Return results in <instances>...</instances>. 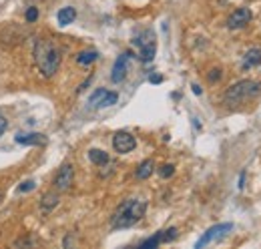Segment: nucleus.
Listing matches in <instances>:
<instances>
[{"label":"nucleus","instance_id":"1a4fd4ad","mask_svg":"<svg viewBox=\"0 0 261 249\" xmlns=\"http://www.w3.org/2000/svg\"><path fill=\"white\" fill-rule=\"evenodd\" d=\"M128 60H130V52H122L116 60H114V66H112V72H110V80L112 82H122L124 76H126V68H128Z\"/></svg>","mask_w":261,"mask_h":249},{"label":"nucleus","instance_id":"393cba45","mask_svg":"<svg viewBox=\"0 0 261 249\" xmlns=\"http://www.w3.org/2000/svg\"><path fill=\"white\" fill-rule=\"evenodd\" d=\"M6 127H8V120H6V116L0 112V137H2V133L6 131Z\"/></svg>","mask_w":261,"mask_h":249},{"label":"nucleus","instance_id":"20e7f679","mask_svg":"<svg viewBox=\"0 0 261 249\" xmlns=\"http://www.w3.org/2000/svg\"><path fill=\"white\" fill-rule=\"evenodd\" d=\"M137 46H139V58L143 62H151L153 56H155V50H157V44H155V34L151 30H145L141 36H137L133 40Z\"/></svg>","mask_w":261,"mask_h":249},{"label":"nucleus","instance_id":"aec40b11","mask_svg":"<svg viewBox=\"0 0 261 249\" xmlns=\"http://www.w3.org/2000/svg\"><path fill=\"white\" fill-rule=\"evenodd\" d=\"M177 227H169L167 231H163V243H169V241H173V239H177Z\"/></svg>","mask_w":261,"mask_h":249},{"label":"nucleus","instance_id":"f8f14e48","mask_svg":"<svg viewBox=\"0 0 261 249\" xmlns=\"http://www.w3.org/2000/svg\"><path fill=\"white\" fill-rule=\"evenodd\" d=\"M44 135H38V133H30V135H16V143L18 145H40L44 143Z\"/></svg>","mask_w":261,"mask_h":249},{"label":"nucleus","instance_id":"423d86ee","mask_svg":"<svg viewBox=\"0 0 261 249\" xmlns=\"http://www.w3.org/2000/svg\"><path fill=\"white\" fill-rule=\"evenodd\" d=\"M112 147H114L116 153L126 155V153H130V151L137 147V141H135V137H133L130 133L118 131V133H114V137H112Z\"/></svg>","mask_w":261,"mask_h":249},{"label":"nucleus","instance_id":"f03ea898","mask_svg":"<svg viewBox=\"0 0 261 249\" xmlns=\"http://www.w3.org/2000/svg\"><path fill=\"white\" fill-rule=\"evenodd\" d=\"M34 62L40 70L42 76L50 78L56 70H58V64H60V50L46 38H40L36 40L34 44Z\"/></svg>","mask_w":261,"mask_h":249},{"label":"nucleus","instance_id":"b1692460","mask_svg":"<svg viewBox=\"0 0 261 249\" xmlns=\"http://www.w3.org/2000/svg\"><path fill=\"white\" fill-rule=\"evenodd\" d=\"M219 78H221V70H219V68H213V70L209 72V80L215 82V80H219Z\"/></svg>","mask_w":261,"mask_h":249},{"label":"nucleus","instance_id":"4be33fe9","mask_svg":"<svg viewBox=\"0 0 261 249\" xmlns=\"http://www.w3.org/2000/svg\"><path fill=\"white\" fill-rule=\"evenodd\" d=\"M36 18H38V8H36V6H30V8L26 10V20H28V22H34Z\"/></svg>","mask_w":261,"mask_h":249},{"label":"nucleus","instance_id":"4468645a","mask_svg":"<svg viewBox=\"0 0 261 249\" xmlns=\"http://www.w3.org/2000/svg\"><path fill=\"white\" fill-rule=\"evenodd\" d=\"M56 205H58V193H56V191L46 193V195L42 197V201H40V207H42L44 211H50V209H54Z\"/></svg>","mask_w":261,"mask_h":249},{"label":"nucleus","instance_id":"9b49d317","mask_svg":"<svg viewBox=\"0 0 261 249\" xmlns=\"http://www.w3.org/2000/svg\"><path fill=\"white\" fill-rule=\"evenodd\" d=\"M56 18H58V24H60V26H68V24L76 18V10H74L72 6H64V8L58 10Z\"/></svg>","mask_w":261,"mask_h":249},{"label":"nucleus","instance_id":"6ab92c4d","mask_svg":"<svg viewBox=\"0 0 261 249\" xmlns=\"http://www.w3.org/2000/svg\"><path fill=\"white\" fill-rule=\"evenodd\" d=\"M106 94V90L104 88H98V90H94L92 94H90V98H88V102L92 104V106H98V102L102 100V96Z\"/></svg>","mask_w":261,"mask_h":249},{"label":"nucleus","instance_id":"bb28decb","mask_svg":"<svg viewBox=\"0 0 261 249\" xmlns=\"http://www.w3.org/2000/svg\"><path fill=\"white\" fill-rule=\"evenodd\" d=\"M161 80H163V78H161V76H157V74H153V76H151V82H155V84H157V82H161Z\"/></svg>","mask_w":261,"mask_h":249},{"label":"nucleus","instance_id":"39448f33","mask_svg":"<svg viewBox=\"0 0 261 249\" xmlns=\"http://www.w3.org/2000/svg\"><path fill=\"white\" fill-rule=\"evenodd\" d=\"M233 229V223H217V225H213V227H209L203 235H201V239L195 243V247L197 249H201V247H205V245H209L211 241H215V239H221V237H225L229 231Z\"/></svg>","mask_w":261,"mask_h":249},{"label":"nucleus","instance_id":"9d476101","mask_svg":"<svg viewBox=\"0 0 261 249\" xmlns=\"http://www.w3.org/2000/svg\"><path fill=\"white\" fill-rule=\"evenodd\" d=\"M259 62H261V48H249V50L245 52V56H243L241 66H243L245 70H249V68L257 66Z\"/></svg>","mask_w":261,"mask_h":249},{"label":"nucleus","instance_id":"f257e3e1","mask_svg":"<svg viewBox=\"0 0 261 249\" xmlns=\"http://www.w3.org/2000/svg\"><path fill=\"white\" fill-rule=\"evenodd\" d=\"M145 211H147V201L145 199H126L116 207V211H114V215L110 219V227L112 229L133 227L135 223H139L143 219Z\"/></svg>","mask_w":261,"mask_h":249},{"label":"nucleus","instance_id":"dca6fc26","mask_svg":"<svg viewBox=\"0 0 261 249\" xmlns=\"http://www.w3.org/2000/svg\"><path fill=\"white\" fill-rule=\"evenodd\" d=\"M88 159L94 163V165H106L108 163V155L100 149H90L88 151Z\"/></svg>","mask_w":261,"mask_h":249},{"label":"nucleus","instance_id":"2eb2a0df","mask_svg":"<svg viewBox=\"0 0 261 249\" xmlns=\"http://www.w3.org/2000/svg\"><path fill=\"white\" fill-rule=\"evenodd\" d=\"M98 58V52L96 50H82V52H78L76 54V62L78 64H82V66H86V64H90V62H94Z\"/></svg>","mask_w":261,"mask_h":249},{"label":"nucleus","instance_id":"5701e85b","mask_svg":"<svg viewBox=\"0 0 261 249\" xmlns=\"http://www.w3.org/2000/svg\"><path fill=\"white\" fill-rule=\"evenodd\" d=\"M32 189H34V181H26V183H20L18 193H26V191H32Z\"/></svg>","mask_w":261,"mask_h":249},{"label":"nucleus","instance_id":"ddd939ff","mask_svg":"<svg viewBox=\"0 0 261 249\" xmlns=\"http://www.w3.org/2000/svg\"><path fill=\"white\" fill-rule=\"evenodd\" d=\"M153 169H155V163L151 161V159H147V161H143L139 167H137V179H147V177H151V173H153Z\"/></svg>","mask_w":261,"mask_h":249},{"label":"nucleus","instance_id":"a878e982","mask_svg":"<svg viewBox=\"0 0 261 249\" xmlns=\"http://www.w3.org/2000/svg\"><path fill=\"white\" fill-rule=\"evenodd\" d=\"M193 92H195V94H201V92H203V88H201L199 84H193Z\"/></svg>","mask_w":261,"mask_h":249},{"label":"nucleus","instance_id":"412c9836","mask_svg":"<svg viewBox=\"0 0 261 249\" xmlns=\"http://www.w3.org/2000/svg\"><path fill=\"white\" fill-rule=\"evenodd\" d=\"M173 173H175V167H173V165H163L161 171H159V175H161L163 179H169Z\"/></svg>","mask_w":261,"mask_h":249},{"label":"nucleus","instance_id":"0eeeda50","mask_svg":"<svg viewBox=\"0 0 261 249\" xmlns=\"http://www.w3.org/2000/svg\"><path fill=\"white\" fill-rule=\"evenodd\" d=\"M72 179H74V169H72L70 163H64L54 177V189L56 191H68L70 185H72Z\"/></svg>","mask_w":261,"mask_h":249},{"label":"nucleus","instance_id":"a211bd4d","mask_svg":"<svg viewBox=\"0 0 261 249\" xmlns=\"http://www.w3.org/2000/svg\"><path fill=\"white\" fill-rule=\"evenodd\" d=\"M116 98H118V94H116V92H108V90H106V94H104V96H102V100L98 102V108H104V106L114 104V102H116Z\"/></svg>","mask_w":261,"mask_h":249},{"label":"nucleus","instance_id":"6e6552de","mask_svg":"<svg viewBox=\"0 0 261 249\" xmlns=\"http://www.w3.org/2000/svg\"><path fill=\"white\" fill-rule=\"evenodd\" d=\"M251 20V10L249 8H237L235 12H231V16L227 18V28L229 30H239L243 26H247Z\"/></svg>","mask_w":261,"mask_h":249},{"label":"nucleus","instance_id":"7ed1b4c3","mask_svg":"<svg viewBox=\"0 0 261 249\" xmlns=\"http://www.w3.org/2000/svg\"><path fill=\"white\" fill-rule=\"evenodd\" d=\"M259 92H261V82L259 80H239V82L231 84L225 90L223 98H225L227 104H241V102L251 100Z\"/></svg>","mask_w":261,"mask_h":249},{"label":"nucleus","instance_id":"f3484780","mask_svg":"<svg viewBox=\"0 0 261 249\" xmlns=\"http://www.w3.org/2000/svg\"><path fill=\"white\" fill-rule=\"evenodd\" d=\"M159 243H163V231H159L157 235H153V237H149V239H145V241L141 243V249H149V247H157Z\"/></svg>","mask_w":261,"mask_h":249}]
</instances>
